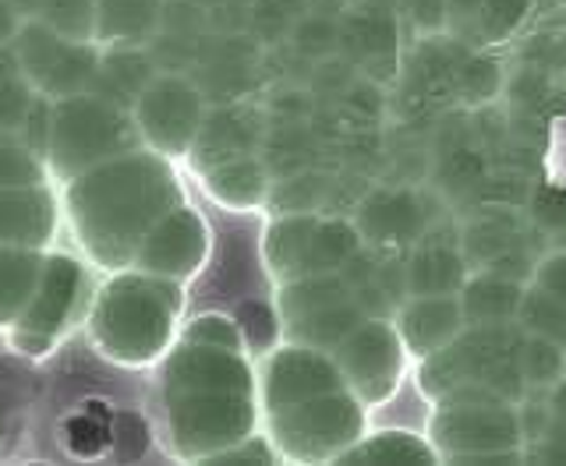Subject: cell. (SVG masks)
Here are the masks:
<instances>
[{
    "mask_svg": "<svg viewBox=\"0 0 566 466\" xmlns=\"http://www.w3.org/2000/svg\"><path fill=\"white\" fill-rule=\"evenodd\" d=\"M61 223L96 273L132 265L146 233L174 205L188 202L177 163L135 146L61 184Z\"/></svg>",
    "mask_w": 566,
    "mask_h": 466,
    "instance_id": "6da1fadb",
    "label": "cell"
},
{
    "mask_svg": "<svg viewBox=\"0 0 566 466\" xmlns=\"http://www.w3.org/2000/svg\"><path fill=\"white\" fill-rule=\"evenodd\" d=\"M159 406L170 456L206 463L262 427L255 364L244 350L177 339L159 361Z\"/></svg>",
    "mask_w": 566,
    "mask_h": 466,
    "instance_id": "7a4b0ae2",
    "label": "cell"
},
{
    "mask_svg": "<svg viewBox=\"0 0 566 466\" xmlns=\"http://www.w3.org/2000/svg\"><path fill=\"white\" fill-rule=\"evenodd\" d=\"M188 286L142 273L135 265L114 268L96 279L85 311V336L106 364L156 368L181 339Z\"/></svg>",
    "mask_w": 566,
    "mask_h": 466,
    "instance_id": "3957f363",
    "label": "cell"
},
{
    "mask_svg": "<svg viewBox=\"0 0 566 466\" xmlns=\"http://www.w3.org/2000/svg\"><path fill=\"white\" fill-rule=\"evenodd\" d=\"M142 146L128 110L93 93L53 99L46 110L43 163L50 184H64L82 170H93L106 159Z\"/></svg>",
    "mask_w": 566,
    "mask_h": 466,
    "instance_id": "277c9868",
    "label": "cell"
},
{
    "mask_svg": "<svg viewBox=\"0 0 566 466\" xmlns=\"http://www.w3.org/2000/svg\"><path fill=\"white\" fill-rule=\"evenodd\" d=\"M93 290H96V268L78 251L71 255V251L50 247L43 255L35 290L29 294L22 315L11 321L8 343L18 353L32 357V361L50 357L85 321Z\"/></svg>",
    "mask_w": 566,
    "mask_h": 466,
    "instance_id": "5b68a950",
    "label": "cell"
},
{
    "mask_svg": "<svg viewBox=\"0 0 566 466\" xmlns=\"http://www.w3.org/2000/svg\"><path fill=\"white\" fill-rule=\"evenodd\" d=\"M262 432L280 463H336L365 435V403L350 389H329L262 414Z\"/></svg>",
    "mask_w": 566,
    "mask_h": 466,
    "instance_id": "8992f818",
    "label": "cell"
},
{
    "mask_svg": "<svg viewBox=\"0 0 566 466\" xmlns=\"http://www.w3.org/2000/svg\"><path fill=\"white\" fill-rule=\"evenodd\" d=\"M361 251V233L318 212H273L262 230V262L273 283L344 273Z\"/></svg>",
    "mask_w": 566,
    "mask_h": 466,
    "instance_id": "52a82bcc",
    "label": "cell"
},
{
    "mask_svg": "<svg viewBox=\"0 0 566 466\" xmlns=\"http://www.w3.org/2000/svg\"><path fill=\"white\" fill-rule=\"evenodd\" d=\"M273 308L280 318V332L291 343H305L315 350H333L340 339L368 318L340 273L305 276L291 283H276Z\"/></svg>",
    "mask_w": 566,
    "mask_h": 466,
    "instance_id": "ba28073f",
    "label": "cell"
},
{
    "mask_svg": "<svg viewBox=\"0 0 566 466\" xmlns=\"http://www.w3.org/2000/svg\"><path fill=\"white\" fill-rule=\"evenodd\" d=\"M206 93L188 71H159L132 106L138 141L170 163L188 159L206 120Z\"/></svg>",
    "mask_w": 566,
    "mask_h": 466,
    "instance_id": "9c48e42d",
    "label": "cell"
},
{
    "mask_svg": "<svg viewBox=\"0 0 566 466\" xmlns=\"http://www.w3.org/2000/svg\"><path fill=\"white\" fill-rule=\"evenodd\" d=\"M11 50L22 78L32 85V93L50 103L88 93L99 64L96 43L64 40V35L46 29L40 18H25L18 25V32L11 35Z\"/></svg>",
    "mask_w": 566,
    "mask_h": 466,
    "instance_id": "30bf717a",
    "label": "cell"
},
{
    "mask_svg": "<svg viewBox=\"0 0 566 466\" xmlns=\"http://www.w3.org/2000/svg\"><path fill=\"white\" fill-rule=\"evenodd\" d=\"M329 357L344 385L365 406L394 400L407 371V347L397 326L386 318H365L329 350Z\"/></svg>",
    "mask_w": 566,
    "mask_h": 466,
    "instance_id": "8fae6325",
    "label": "cell"
},
{
    "mask_svg": "<svg viewBox=\"0 0 566 466\" xmlns=\"http://www.w3.org/2000/svg\"><path fill=\"white\" fill-rule=\"evenodd\" d=\"M209 255H212L209 220L191 202H181L146 233V241L138 244L132 265L142 268V273L188 286L195 276H202Z\"/></svg>",
    "mask_w": 566,
    "mask_h": 466,
    "instance_id": "7c38bea8",
    "label": "cell"
},
{
    "mask_svg": "<svg viewBox=\"0 0 566 466\" xmlns=\"http://www.w3.org/2000/svg\"><path fill=\"white\" fill-rule=\"evenodd\" d=\"M255 379H259L262 414H273V410H283V406L318 396V392H329V389H347L326 350L291 343V339L265 353Z\"/></svg>",
    "mask_w": 566,
    "mask_h": 466,
    "instance_id": "4fadbf2b",
    "label": "cell"
},
{
    "mask_svg": "<svg viewBox=\"0 0 566 466\" xmlns=\"http://www.w3.org/2000/svg\"><path fill=\"white\" fill-rule=\"evenodd\" d=\"M61 230V199L50 181L0 188V247L50 251Z\"/></svg>",
    "mask_w": 566,
    "mask_h": 466,
    "instance_id": "5bb4252c",
    "label": "cell"
},
{
    "mask_svg": "<svg viewBox=\"0 0 566 466\" xmlns=\"http://www.w3.org/2000/svg\"><path fill=\"white\" fill-rule=\"evenodd\" d=\"M195 173H199L202 191L227 212H259L270 205L273 170L265 167V159L259 152L227 156Z\"/></svg>",
    "mask_w": 566,
    "mask_h": 466,
    "instance_id": "9a60e30c",
    "label": "cell"
},
{
    "mask_svg": "<svg viewBox=\"0 0 566 466\" xmlns=\"http://www.w3.org/2000/svg\"><path fill=\"white\" fill-rule=\"evenodd\" d=\"M262 117L255 114V106L244 103H223L220 110H206V120L199 128V138L188 152V163L195 170H202L209 163L227 156L255 152L262 141Z\"/></svg>",
    "mask_w": 566,
    "mask_h": 466,
    "instance_id": "2e32d148",
    "label": "cell"
},
{
    "mask_svg": "<svg viewBox=\"0 0 566 466\" xmlns=\"http://www.w3.org/2000/svg\"><path fill=\"white\" fill-rule=\"evenodd\" d=\"M460 321H464L460 300H453L450 294H429V297L407 300L394 326L403 339L407 353L429 357V353L447 347L450 339L460 332Z\"/></svg>",
    "mask_w": 566,
    "mask_h": 466,
    "instance_id": "e0dca14e",
    "label": "cell"
},
{
    "mask_svg": "<svg viewBox=\"0 0 566 466\" xmlns=\"http://www.w3.org/2000/svg\"><path fill=\"white\" fill-rule=\"evenodd\" d=\"M156 75L159 67L146 46H99V64L88 93L132 114L135 99L146 93Z\"/></svg>",
    "mask_w": 566,
    "mask_h": 466,
    "instance_id": "ac0fdd59",
    "label": "cell"
},
{
    "mask_svg": "<svg viewBox=\"0 0 566 466\" xmlns=\"http://www.w3.org/2000/svg\"><path fill=\"white\" fill-rule=\"evenodd\" d=\"M167 0H96V46H149Z\"/></svg>",
    "mask_w": 566,
    "mask_h": 466,
    "instance_id": "d6986e66",
    "label": "cell"
},
{
    "mask_svg": "<svg viewBox=\"0 0 566 466\" xmlns=\"http://www.w3.org/2000/svg\"><path fill=\"white\" fill-rule=\"evenodd\" d=\"M46 110H50V99L32 93V85L22 78V71H0V131L22 135L29 146L40 149L43 156Z\"/></svg>",
    "mask_w": 566,
    "mask_h": 466,
    "instance_id": "ffe728a7",
    "label": "cell"
},
{
    "mask_svg": "<svg viewBox=\"0 0 566 466\" xmlns=\"http://www.w3.org/2000/svg\"><path fill=\"white\" fill-rule=\"evenodd\" d=\"M46 251L29 247H0V332L11 329V321L22 315L29 294L35 290Z\"/></svg>",
    "mask_w": 566,
    "mask_h": 466,
    "instance_id": "44dd1931",
    "label": "cell"
},
{
    "mask_svg": "<svg viewBox=\"0 0 566 466\" xmlns=\"http://www.w3.org/2000/svg\"><path fill=\"white\" fill-rule=\"evenodd\" d=\"M436 456L439 453L424 438L403 427H386L376 435H361L336 463H436Z\"/></svg>",
    "mask_w": 566,
    "mask_h": 466,
    "instance_id": "7402d4cb",
    "label": "cell"
},
{
    "mask_svg": "<svg viewBox=\"0 0 566 466\" xmlns=\"http://www.w3.org/2000/svg\"><path fill=\"white\" fill-rule=\"evenodd\" d=\"M460 283V258L442 247H421L407 265V290L415 297L429 294H453Z\"/></svg>",
    "mask_w": 566,
    "mask_h": 466,
    "instance_id": "603a6c76",
    "label": "cell"
},
{
    "mask_svg": "<svg viewBox=\"0 0 566 466\" xmlns=\"http://www.w3.org/2000/svg\"><path fill=\"white\" fill-rule=\"evenodd\" d=\"M513 308H517V286H510L500 276L474 279L464 290V300H460V311H464V318L474 321V326H495V321L506 318Z\"/></svg>",
    "mask_w": 566,
    "mask_h": 466,
    "instance_id": "cb8c5ba5",
    "label": "cell"
},
{
    "mask_svg": "<svg viewBox=\"0 0 566 466\" xmlns=\"http://www.w3.org/2000/svg\"><path fill=\"white\" fill-rule=\"evenodd\" d=\"M35 18L64 40L96 43V0H43Z\"/></svg>",
    "mask_w": 566,
    "mask_h": 466,
    "instance_id": "d4e9b609",
    "label": "cell"
},
{
    "mask_svg": "<svg viewBox=\"0 0 566 466\" xmlns=\"http://www.w3.org/2000/svg\"><path fill=\"white\" fill-rule=\"evenodd\" d=\"M50 181L40 149H32L22 135L0 131V188Z\"/></svg>",
    "mask_w": 566,
    "mask_h": 466,
    "instance_id": "484cf974",
    "label": "cell"
},
{
    "mask_svg": "<svg viewBox=\"0 0 566 466\" xmlns=\"http://www.w3.org/2000/svg\"><path fill=\"white\" fill-rule=\"evenodd\" d=\"M185 343H199V347H220V350H244V332L238 326L234 315H220V311H206L195 315L181 326Z\"/></svg>",
    "mask_w": 566,
    "mask_h": 466,
    "instance_id": "4316f807",
    "label": "cell"
},
{
    "mask_svg": "<svg viewBox=\"0 0 566 466\" xmlns=\"http://www.w3.org/2000/svg\"><path fill=\"white\" fill-rule=\"evenodd\" d=\"M318 202H323V177L315 173H297L287 177V181H273V194H270V212H315Z\"/></svg>",
    "mask_w": 566,
    "mask_h": 466,
    "instance_id": "83f0119b",
    "label": "cell"
},
{
    "mask_svg": "<svg viewBox=\"0 0 566 466\" xmlns=\"http://www.w3.org/2000/svg\"><path fill=\"white\" fill-rule=\"evenodd\" d=\"M238 326L244 332V347L248 350H270L273 339L280 336L276 308H273V304H262V300L244 304V308L238 311Z\"/></svg>",
    "mask_w": 566,
    "mask_h": 466,
    "instance_id": "f1b7e54d",
    "label": "cell"
},
{
    "mask_svg": "<svg viewBox=\"0 0 566 466\" xmlns=\"http://www.w3.org/2000/svg\"><path fill=\"white\" fill-rule=\"evenodd\" d=\"M206 463H220V466H234V463H280L273 442L265 438V432L259 427V432H252L248 438L227 445V449H220L217 456H209Z\"/></svg>",
    "mask_w": 566,
    "mask_h": 466,
    "instance_id": "f546056e",
    "label": "cell"
},
{
    "mask_svg": "<svg viewBox=\"0 0 566 466\" xmlns=\"http://www.w3.org/2000/svg\"><path fill=\"white\" fill-rule=\"evenodd\" d=\"M545 283H548V290H553V294H563V290H566V258H559V262H548ZM559 304L566 308V297H559Z\"/></svg>",
    "mask_w": 566,
    "mask_h": 466,
    "instance_id": "4dcf8cb0",
    "label": "cell"
},
{
    "mask_svg": "<svg viewBox=\"0 0 566 466\" xmlns=\"http://www.w3.org/2000/svg\"><path fill=\"white\" fill-rule=\"evenodd\" d=\"M18 25H22V18L14 14V8L8 4V0H0V43H11Z\"/></svg>",
    "mask_w": 566,
    "mask_h": 466,
    "instance_id": "1f68e13d",
    "label": "cell"
},
{
    "mask_svg": "<svg viewBox=\"0 0 566 466\" xmlns=\"http://www.w3.org/2000/svg\"><path fill=\"white\" fill-rule=\"evenodd\" d=\"M8 4H11V8H14V14L25 22V18H35V14H40L43 0H8Z\"/></svg>",
    "mask_w": 566,
    "mask_h": 466,
    "instance_id": "d6a6232c",
    "label": "cell"
}]
</instances>
